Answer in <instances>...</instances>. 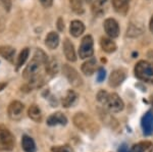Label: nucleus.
Segmentation results:
<instances>
[{
	"mask_svg": "<svg viewBox=\"0 0 153 152\" xmlns=\"http://www.w3.org/2000/svg\"><path fill=\"white\" fill-rule=\"evenodd\" d=\"M48 61L47 55L41 49L35 52L34 57L30 61L23 73V77L26 81L29 82L31 89L33 87H40L43 84V77H42V67H45L46 63Z\"/></svg>",
	"mask_w": 153,
	"mask_h": 152,
	"instance_id": "f257e3e1",
	"label": "nucleus"
},
{
	"mask_svg": "<svg viewBox=\"0 0 153 152\" xmlns=\"http://www.w3.org/2000/svg\"><path fill=\"white\" fill-rule=\"evenodd\" d=\"M98 102L111 113L120 112L125 107V103L117 93H108L101 90L97 94Z\"/></svg>",
	"mask_w": 153,
	"mask_h": 152,
	"instance_id": "f03ea898",
	"label": "nucleus"
},
{
	"mask_svg": "<svg viewBox=\"0 0 153 152\" xmlns=\"http://www.w3.org/2000/svg\"><path fill=\"white\" fill-rule=\"evenodd\" d=\"M73 121H74V125H75L76 128L86 135L94 137L95 135L99 132V127H98V125L96 124L94 119L90 116H88L87 113L78 112V113L75 114Z\"/></svg>",
	"mask_w": 153,
	"mask_h": 152,
	"instance_id": "7ed1b4c3",
	"label": "nucleus"
},
{
	"mask_svg": "<svg viewBox=\"0 0 153 152\" xmlns=\"http://www.w3.org/2000/svg\"><path fill=\"white\" fill-rule=\"evenodd\" d=\"M135 75L143 82L153 84V63L140 60L135 67Z\"/></svg>",
	"mask_w": 153,
	"mask_h": 152,
	"instance_id": "20e7f679",
	"label": "nucleus"
},
{
	"mask_svg": "<svg viewBox=\"0 0 153 152\" xmlns=\"http://www.w3.org/2000/svg\"><path fill=\"white\" fill-rule=\"evenodd\" d=\"M16 144L14 136L6 127L0 125V150L11 151Z\"/></svg>",
	"mask_w": 153,
	"mask_h": 152,
	"instance_id": "39448f33",
	"label": "nucleus"
},
{
	"mask_svg": "<svg viewBox=\"0 0 153 152\" xmlns=\"http://www.w3.org/2000/svg\"><path fill=\"white\" fill-rule=\"evenodd\" d=\"M94 42H93L92 36L87 35L82 39L80 48H79V55L81 58L85 59V58H89L93 55L94 53V48H93Z\"/></svg>",
	"mask_w": 153,
	"mask_h": 152,
	"instance_id": "423d86ee",
	"label": "nucleus"
},
{
	"mask_svg": "<svg viewBox=\"0 0 153 152\" xmlns=\"http://www.w3.org/2000/svg\"><path fill=\"white\" fill-rule=\"evenodd\" d=\"M24 104L21 101H12L7 107V114L12 121H19L23 116Z\"/></svg>",
	"mask_w": 153,
	"mask_h": 152,
	"instance_id": "0eeeda50",
	"label": "nucleus"
},
{
	"mask_svg": "<svg viewBox=\"0 0 153 152\" xmlns=\"http://www.w3.org/2000/svg\"><path fill=\"white\" fill-rule=\"evenodd\" d=\"M103 27H104L105 33L107 34L109 38H117L120 35V26H118V23L114 19H106L104 21V24H103Z\"/></svg>",
	"mask_w": 153,
	"mask_h": 152,
	"instance_id": "6e6552de",
	"label": "nucleus"
},
{
	"mask_svg": "<svg viewBox=\"0 0 153 152\" xmlns=\"http://www.w3.org/2000/svg\"><path fill=\"white\" fill-rule=\"evenodd\" d=\"M63 73H65L68 82L73 86H75V87H80V86L82 85V79H81V77L79 76L78 72H76L75 68L71 67L70 65H65V67H63Z\"/></svg>",
	"mask_w": 153,
	"mask_h": 152,
	"instance_id": "1a4fd4ad",
	"label": "nucleus"
},
{
	"mask_svg": "<svg viewBox=\"0 0 153 152\" xmlns=\"http://www.w3.org/2000/svg\"><path fill=\"white\" fill-rule=\"evenodd\" d=\"M141 126L145 136H150L153 134V113L151 111H148L143 116Z\"/></svg>",
	"mask_w": 153,
	"mask_h": 152,
	"instance_id": "9d476101",
	"label": "nucleus"
},
{
	"mask_svg": "<svg viewBox=\"0 0 153 152\" xmlns=\"http://www.w3.org/2000/svg\"><path fill=\"white\" fill-rule=\"evenodd\" d=\"M126 80V73L123 70H115L110 73L108 84L110 87L117 88L120 85L123 84V82Z\"/></svg>",
	"mask_w": 153,
	"mask_h": 152,
	"instance_id": "9b49d317",
	"label": "nucleus"
},
{
	"mask_svg": "<svg viewBox=\"0 0 153 152\" xmlns=\"http://www.w3.org/2000/svg\"><path fill=\"white\" fill-rule=\"evenodd\" d=\"M68 124V117L62 112H55L52 113L47 119V125L50 127L54 126H65Z\"/></svg>",
	"mask_w": 153,
	"mask_h": 152,
	"instance_id": "f8f14e48",
	"label": "nucleus"
},
{
	"mask_svg": "<svg viewBox=\"0 0 153 152\" xmlns=\"http://www.w3.org/2000/svg\"><path fill=\"white\" fill-rule=\"evenodd\" d=\"M63 53H65L66 59L68 61H76V51L74 48V45L68 39H65V42H63Z\"/></svg>",
	"mask_w": 153,
	"mask_h": 152,
	"instance_id": "ddd939ff",
	"label": "nucleus"
},
{
	"mask_svg": "<svg viewBox=\"0 0 153 152\" xmlns=\"http://www.w3.org/2000/svg\"><path fill=\"white\" fill-rule=\"evenodd\" d=\"M107 0H95L92 4V12L95 16H101L105 13Z\"/></svg>",
	"mask_w": 153,
	"mask_h": 152,
	"instance_id": "4468645a",
	"label": "nucleus"
},
{
	"mask_svg": "<svg viewBox=\"0 0 153 152\" xmlns=\"http://www.w3.org/2000/svg\"><path fill=\"white\" fill-rule=\"evenodd\" d=\"M22 148L25 152H36L37 150L35 141L28 135H24L22 138Z\"/></svg>",
	"mask_w": 153,
	"mask_h": 152,
	"instance_id": "2eb2a0df",
	"label": "nucleus"
},
{
	"mask_svg": "<svg viewBox=\"0 0 153 152\" xmlns=\"http://www.w3.org/2000/svg\"><path fill=\"white\" fill-rule=\"evenodd\" d=\"M100 45L103 51L107 53H112L117 50V44L112 40V38H107V37H103L101 38Z\"/></svg>",
	"mask_w": 153,
	"mask_h": 152,
	"instance_id": "dca6fc26",
	"label": "nucleus"
},
{
	"mask_svg": "<svg viewBox=\"0 0 153 152\" xmlns=\"http://www.w3.org/2000/svg\"><path fill=\"white\" fill-rule=\"evenodd\" d=\"M96 68H97V61H96L95 58H90L86 62L83 63L82 72L86 76H91L96 72Z\"/></svg>",
	"mask_w": 153,
	"mask_h": 152,
	"instance_id": "f3484780",
	"label": "nucleus"
},
{
	"mask_svg": "<svg viewBox=\"0 0 153 152\" xmlns=\"http://www.w3.org/2000/svg\"><path fill=\"white\" fill-rule=\"evenodd\" d=\"M153 148V144L149 141H143L139 142L137 144H134L129 152H150Z\"/></svg>",
	"mask_w": 153,
	"mask_h": 152,
	"instance_id": "a211bd4d",
	"label": "nucleus"
},
{
	"mask_svg": "<svg viewBox=\"0 0 153 152\" xmlns=\"http://www.w3.org/2000/svg\"><path fill=\"white\" fill-rule=\"evenodd\" d=\"M85 31V26L82 22L80 21H73L71 23V27H70V32L71 34V36L76 37H80Z\"/></svg>",
	"mask_w": 153,
	"mask_h": 152,
	"instance_id": "6ab92c4d",
	"label": "nucleus"
},
{
	"mask_svg": "<svg viewBox=\"0 0 153 152\" xmlns=\"http://www.w3.org/2000/svg\"><path fill=\"white\" fill-rule=\"evenodd\" d=\"M28 116L32 121L40 122L42 121V111L38 105L32 104L28 109Z\"/></svg>",
	"mask_w": 153,
	"mask_h": 152,
	"instance_id": "aec40b11",
	"label": "nucleus"
},
{
	"mask_svg": "<svg viewBox=\"0 0 153 152\" xmlns=\"http://www.w3.org/2000/svg\"><path fill=\"white\" fill-rule=\"evenodd\" d=\"M45 44L49 49H51V50L55 49L59 44L58 34L56 33V32H50L45 39Z\"/></svg>",
	"mask_w": 153,
	"mask_h": 152,
	"instance_id": "412c9836",
	"label": "nucleus"
},
{
	"mask_svg": "<svg viewBox=\"0 0 153 152\" xmlns=\"http://www.w3.org/2000/svg\"><path fill=\"white\" fill-rule=\"evenodd\" d=\"M76 99H78V94L75 91H73V90H68L65 97L62 99V106L65 107V108L71 107L76 103Z\"/></svg>",
	"mask_w": 153,
	"mask_h": 152,
	"instance_id": "4be33fe9",
	"label": "nucleus"
},
{
	"mask_svg": "<svg viewBox=\"0 0 153 152\" xmlns=\"http://www.w3.org/2000/svg\"><path fill=\"white\" fill-rule=\"evenodd\" d=\"M14 54H16V50H14V48H12L11 46H7V45L0 46V55H1L4 59L12 62Z\"/></svg>",
	"mask_w": 153,
	"mask_h": 152,
	"instance_id": "5701e85b",
	"label": "nucleus"
},
{
	"mask_svg": "<svg viewBox=\"0 0 153 152\" xmlns=\"http://www.w3.org/2000/svg\"><path fill=\"white\" fill-rule=\"evenodd\" d=\"M100 117L102 119V122H104L106 126H108L111 129H115L118 126L117 121L114 119L112 116H110L109 113H107L106 111H101L100 112Z\"/></svg>",
	"mask_w": 153,
	"mask_h": 152,
	"instance_id": "b1692460",
	"label": "nucleus"
},
{
	"mask_svg": "<svg viewBox=\"0 0 153 152\" xmlns=\"http://www.w3.org/2000/svg\"><path fill=\"white\" fill-rule=\"evenodd\" d=\"M130 0H112V5L117 12L125 13L128 10Z\"/></svg>",
	"mask_w": 153,
	"mask_h": 152,
	"instance_id": "393cba45",
	"label": "nucleus"
},
{
	"mask_svg": "<svg viewBox=\"0 0 153 152\" xmlns=\"http://www.w3.org/2000/svg\"><path fill=\"white\" fill-rule=\"evenodd\" d=\"M29 54H30L29 48H24L23 50L21 51V53H19V55L18 57V61H16V70H19V68L23 67V65L26 62V60L28 59Z\"/></svg>",
	"mask_w": 153,
	"mask_h": 152,
	"instance_id": "a878e982",
	"label": "nucleus"
},
{
	"mask_svg": "<svg viewBox=\"0 0 153 152\" xmlns=\"http://www.w3.org/2000/svg\"><path fill=\"white\" fill-rule=\"evenodd\" d=\"M51 152H75L70 145H56L51 147Z\"/></svg>",
	"mask_w": 153,
	"mask_h": 152,
	"instance_id": "bb28decb",
	"label": "nucleus"
},
{
	"mask_svg": "<svg viewBox=\"0 0 153 152\" xmlns=\"http://www.w3.org/2000/svg\"><path fill=\"white\" fill-rule=\"evenodd\" d=\"M71 5L74 11H76V13H82L84 11L82 7V2L80 0H71Z\"/></svg>",
	"mask_w": 153,
	"mask_h": 152,
	"instance_id": "cd10ccee",
	"label": "nucleus"
},
{
	"mask_svg": "<svg viewBox=\"0 0 153 152\" xmlns=\"http://www.w3.org/2000/svg\"><path fill=\"white\" fill-rule=\"evenodd\" d=\"M105 76H106V72L105 70L103 67H100L99 70H98L97 72V81L98 82H102V81H104L105 79Z\"/></svg>",
	"mask_w": 153,
	"mask_h": 152,
	"instance_id": "c85d7f7f",
	"label": "nucleus"
},
{
	"mask_svg": "<svg viewBox=\"0 0 153 152\" xmlns=\"http://www.w3.org/2000/svg\"><path fill=\"white\" fill-rule=\"evenodd\" d=\"M0 1H1L2 5H3V7L6 9L7 11L10 10V8H11V0H0Z\"/></svg>",
	"mask_w": 153,
	"mask_h": 152,
	"instance_id": "c756f323",
	"label": "nucleus"
},
{
	"mask_svg": "<svg viewBox=\"0 0 153 152\" xmlns=\"http://www.w3.org/2000/svg\"><path fill=\"white\" fill-rule=\"evenodd\" d=\"M41 4L43 5L44 7H46V8H48V7H50L52 5L53 3V0H40Z\"/></svg>",
	"mask_w": 153,
	"mask_h": 152,
	"instance_id": "7c9ffc66",
	"label": "nucleus"
},
{
	"mask_svg": "<svg viewBox=\"0 0 153 152\" xmlns=\"http://www.w3.org/2000/svg\"><path fill=\"white\" fill-rule=\"evenodd\" d=\"M61 22H62V19H58V29H59V31H62L63 29H65V24H61Z\"/></svg>",
	"mask_w": 153,
	"mask_h": 152,
	"instance_id": "2f4dec72",
	"label": "nucleus"
},
{
	"mask_svg": "<svg viewBox=\"0 0 153 152\" xmlns=\"http://www.w3.org/2000/svg\"><path fill=\"white\" fill-rule=\"evenodd\" d=\"M6 85H7L6 83H0V91H2L6 87Z\"/></svg>",
	"mask_w": 153,
	"mask_h": 152,
	"instance_id": "473e14b6",
	"label": "nucleus"
},
{
	"mask_svg": "<svg viewBox=\"0 0 153 152\" xmlns=\"http://www.w3.org/2000/svg\"><path fill=\"white\" fill-rule=\"evenodd\" d=\"M150 31L153 33V16L151 18V21H150Z\"/></svg>",
	"mask_w": 153,
	"mask_h": 152,
	"instance_id": "72a5a7b5",
	"label": "nucleus"
},
{
	"mask_svg": "<svg viewBox=\"0 0 153 152\" xmlns=\"http://www.w3.org/2000/svg\"><path fill=\"white\" fill-rule=\"evenodd\" d=\"M81 2H90L91 0H80Z\"/></svg>",
	"mask_w": 153,
	"mask_h": 152,
	"instance_id": "f704fd0d",
	"label": "nucleus"
},
{
	"mask_svg": "<svg viewBox=\"0 0 153 152\" xmlns=\"http://www.w3.org/2000/svg\"><path fill=\"white\" fill-rule=\"evenodd\" d=\"M151 102H152V105H153V96H152V98H151Z\"/></svg>",
	"mask_w": 153,
	"mask_h": 152,
	"instance_id": "c9c22d12",
	"label": "nucleus"
}]
</instances>
